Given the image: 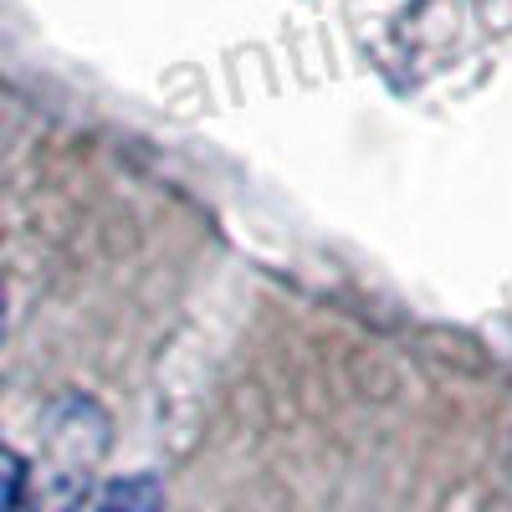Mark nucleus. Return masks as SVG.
I'll return each mask as SVG.
<instances>
[{"mask_svg": "<svg viewBox=\"0 0 512 512\" xmlns=\"http://www.w3.org/2000/svg\"><path fill=\"white\" fill-rule=\"evenodd\" d=\"M21 497H26V461L0 446V512H21Z\"/></svg>", "mask_w": 512, "mask_h": 512, "instance_id": "nucleus-2", "label": "nucleus"}, {"mask_svg": "<svg viewBox=\"0 0 512 512\" xmlns=\"http://www.w3.org/2000/svg\"><path fill=\"white\" fill-rule=\"evenodd\" d=\"M0 333H6V292H0Z\"/></svg>", "mask_w": 512, "mask_h": 512, "instance_id": "nucleus-3", "label": "nucleus"}, {"mask_svg": "<svg viewBox=\"0 0 512 512\" xmlns=\"http://www.w3.org/2000/svg\"><path fill=\"white\" fill-rule=\"evenodd\" d=\"M93 512H164V487L159 477L149 472H134V477H118L98 492Z\"/></svg>", "mask_w": 512, "mask_h": 512, "instance_id": "nucleus-1", "label": "nucleus"}]
</instances>
